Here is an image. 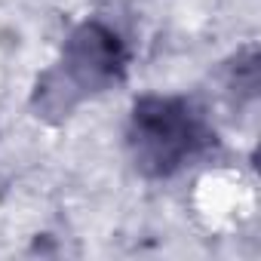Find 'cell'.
Returning a JSON list of instances; mask_svg holds the SVG:
<instances>
[{
    "label": "cell",
    "instance_id": "6da1fadb",
    "mask_svg": "<svg viewBox=\"0 0 261 261\" xmlns=\"http://www.w3.org/2000/svg\"><path fill=\"white\" fill-rule=\"evenodd\" d=\"M129 46L120 31L101 19H86L71 28L49 71L40 74L31 108L37 120L62 123L86 98H95L126 80Z\"/></svg>",
    "mask_w": 261,
    "mask_h": 261
},
{
    "label": "cell",
    "instance_id": "7a4b0ae2",
    "mask_svg": "<svg viewBox=\"0 0 261 261\" xmlns=\"http://www.w3.org/2000/svg\"><path fill=\"white\" fill-rule=\"evenodd\" d=\"M212 148L215 129L194 98L148 92L133 101L126 120V154L139 175L154 181L172 178Z\"/></svg>",
    "mask_w": 261,
    "mask_h": 261
}]
</instances>
